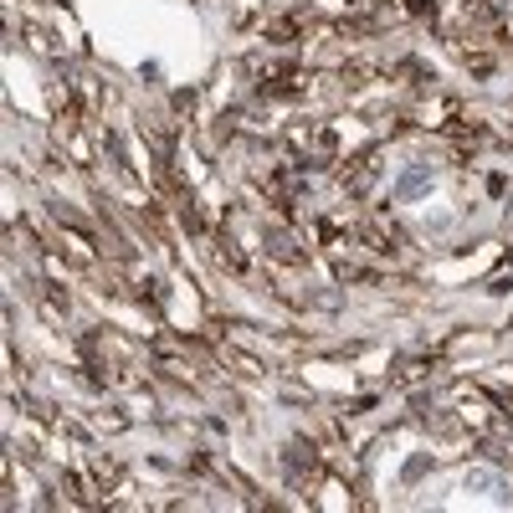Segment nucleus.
<instances>
[{"mask_svg": "<svg viewBox=\"0 0 513 513\" xmlns=\"http://www.w3.org/2000/svg\"><path fill=\"white\" fill-rule=\"evenodd\" d=\"M426 185H432V169L421 164V169H411V175H405V180L395 185V196H400V201H411V196H421Z\"/></svg>", "mask_w": 513, "mask_h": 513, "instance_id": "obj_1", "label": "nucleus"}]
</instances>
